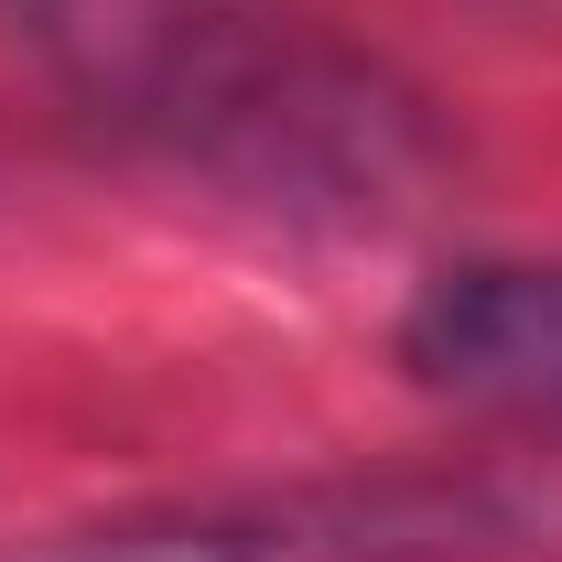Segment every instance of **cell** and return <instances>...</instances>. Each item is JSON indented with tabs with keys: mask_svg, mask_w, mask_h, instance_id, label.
Wrapping results in <instances>:
<instances>
[{
	"mask_svg": "<svg viewBox=\"0 0 562 562\" xmlns=\"http://www.w3.org/2000/svg\"><path fill=\"white\" fill-rule=\"evenodd\" d=\"M401 368L465 412L562 422V260H465L401 314Z\"/></svg>",
	"mask_w": 562,
	"mask_h": 562,
	"instance_id": "obj_1",
	"label": "cell"
},
{
	"mask_svg": "<svg viewBox=\"0 0 562 562\" xmlns=\"http://www.w3.org/2000/svg\"><path fill=\"white\" fill-rule=\"evenodd\" d=\"M98 562H120V552H98Z\"/></svg>",
	"mask_w": 562,
	"mask_h": 562,
	"instance_id": "obj_2",
	"label": "cell"
}]
</instances>
